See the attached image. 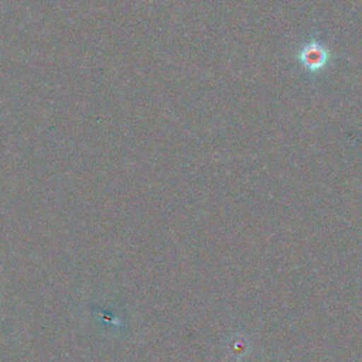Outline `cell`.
Listing matches in <instances>:
<instances>
[{
	"label": "cell",
	"instance_id": "1",
	"mask_svg": "<svg viewBox=\"0 0 362 362\" xmlns=\"http://www.w3.org/2000/svg\"><path fill=\"white\" fill-rule=\"evenodd\" d=\"M298 61L311 72L321 71L329 61V51L317 40L304 44L298 52Z\"/></svg>",
	"mask_w": 362,
	"mask_h": 362
}]
</instances>
